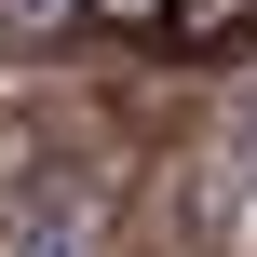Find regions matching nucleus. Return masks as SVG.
<instances>
[{
	"label": "nucleus",
	"instance_id": "1",
	"mask_svg": "<svg viewBox=\"0 0 257 257\" xmlns=\"http://www.w3.org/2000/svg\"><path fill=\"white\" fill-rule=\"evenodd\" d=\"M0 257H122V203H108L95 176H27Z\"/></svg>",
	"mask_w": 257,
	"mask_h": 257
},
{
	"label": "nucleus",
	"instance_id": "2",
	"mask_svg": "<svg viewBox=\"0 0 257 257\" xmlns=\"http://www.w3.org/2000/svg\"><path fill=\"white\" fill-rule=\"evenodd\" d=\"M14 41H81V0H0Z\"/></svg>",
	"mask_w": 257,
	"mask_h": 257
}]
</instances>
